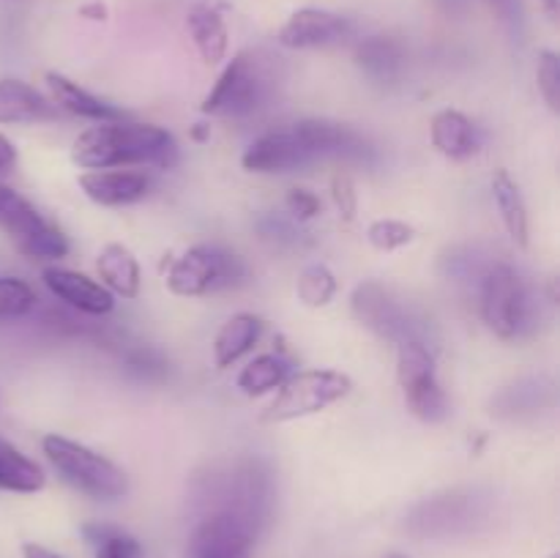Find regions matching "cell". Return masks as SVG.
I'll use <instances>...</instances> for the list:
<instances>
[{
  "instance_id": "obj_1",
  "label": "cell",
  "mask_w": 560,
  "mask_h": 558,
  "mask_svg": "<svg viewBox=\"0 0 560 558\" xmlns=\"http://www.w3.org/2000/svg\"><path fill=\"white\" fill-rule=\"evenodd\" d=\"M71 162L82 170H113L124 164L173 167L178 146L167 129L137 120H107L82 131L71 146Z\"/></svg>"
},
{
  "instance_id": "obj_2",
  "label": "cell",
  "mask_w": 560,
  "mask_h": 558,
  "mask_svg": "<svg viewBox=\"0 0 560 558\" xmlns=\"http://www.w3.org/2000/svg\"><path fill=\"white\" fill-rule=\"evenodd\" d=\"M273 88H277L273 60L255 53V49H246V53H238L228 66H224L219 80L213 82L208 96L202 98L200 113L246 118V115L266 107Z\"/></svg>"
},
{
  "instance_id": "obj_3",
  "label": "cell",
  "mask_w": 560,
  "mask_h": 558,
  "mask_svg": "<svg viewBox=\"0 0 560 558\" xmlns=\"http://www.w3.org/2000/svg\"><path fill=\"white\" fill-rule=\"evenodd\" d=\"M481 317L501 339H520L536 326V299L512 263H490L481 271Z\"/></svg>"
},
{
  "instance_id": "obj_4",
  "label": "cell",
  "mask_w": 560,
  "mask_h": 558,
  "mask_svg": "<svg viewBox=\"0 0 560 558\" xmlns=\"http://www.w3.org/2000/svg\"><path fill=\"white\" fill-rule=\"evenodd\" d=\"M206 512H230L260 534L271 520L273 481L257 460H244L233 468L213 474L206 492Z\"/></svg>"
},
{
  "instance_id": "obj_5",
  "label": "cell",
  "mask_w": 560,
  "mask_h": 558,
  "mask_svg": "<svg viewBox=\"0 0 560 558\" xmlns=\"http://www.w3.org/2000/svg\"><path fill=\"white\" fill-rule=\"evenodd\" d=\"M42 452L49 465L58 470L60 479L85 496L98 498V501H115L129 492V479L113 460L71 441V438L44 435Z\"/></svg>"
},
{
  "instance_id": "obj_6",
  "label": "cell",
  "mask_w": 560,
  "mask_h": 558,
  "mask_svg": "<svg viewBox=\"0 0 560 558\" xmlns=\"http://www.w3.org/2000/svg\"><path fill=\"white\" fill-rule=\"evenodd\" d=\"M246 277V266L235 252L217 244H197L186 249L167 271L170 293L197 299L233 288Z\"/></svg>"
},
{
  "instance_id": "obj_7",
  "label": "cell",
  "mask_w": 560,
  "mask_h": 558,
  "mask_svg": "<svg viewBox=\"0 0 560 558\" xmlns=\"http://www.w3.org/2000/svg\"><path fill=\"white\" fill-rule=\"evenodd\" d=\"M487 520V503L470 490H452L416 503L405 518V531L416 539H457L474 534Z\"/></svg>"
},
{
  "instance_id": "obj_8",
  "label": "cell",
  "mask_w": 560,
  "mask_h": 558,
  "mask_svg": "<svg viewBox=\"0 0 560 558\" xmlns=\"http://www.w3.org/2000/svg\"><path fill=\"white\" fill-rule=\"evenodd\" d=\"M350 392H353V381L345 372L301 370L295 375H288V381L279 386L277 397L262 414V421L282 425V421L315 416L326 410L328 405L348 397Z\"/></svg>"
},
{
  "instance_id": "obj_9",
  "label": "cell",
  "mask_w": 560,
  "mask_h": 558,
  "mask_svg": "<svg viewBox=\"0 0 560 558\" xmlns=\"http://www.w3.org/2000/svg\"><path fill=\"white\" fill-rule=\"evenodd\" d=\"M353 315L361 326H366L370 332H375L377 337L388 339V342H408V339H419L427 342V326L424 317H419V312L408 304L405 299H399L394 290H388L381 282H361L353 290ZM430 345V342H427Z\"/></svg>"
},
{
  "instance_id": "obj_10",
  "label": "cell",
  "mask_w": 560,
  "mask_h": 558,
  "mask_svg": "<svg viewBox=\"0 0 560 558\" xmlns=\"http://www.w3.org/2000/svg\"><path fill=\"white\" fill-rule=\"evenodd\" d=\"M397 348V377L410 414L416 419L427 421V425L446 421L452 408H448V397L443 392L441 381H438L435 356H432L430 345L419 342V339H408Z\"/></svg>"
},
{
  "instance_id": "obj_11",
  "label": "cell",
  "mask_w": 560,
  "mask_h": 558,
  "mask_svg": "<svg viewBox=\"0 0 560 558\" xmlns=\"http://www.w3.org/2000/svg\"><path fill=\"white\" fill-rule=\"evenodd\" d=\"M257 531L230 512H206L186 542V558H252Z\"/></svg>"
},
{
  "instance_id": "obj_12",
  "label": "cell",
  "mask_w": 560,
  "mask_h": 558,
  "mask_svg": "<svg viewBox=\"0 0 560 558\" xmlns=\"http://www.w3.org/2000/svg\"><path fill=\"white\" fill-rule=\"evenodd\" d=\"M353 33V22L342 14L323 9H301L290 14L279 31V44L288 49H315L331 47L345 42Z\"/></svg>"
},
{
  "instance_id": "obj_13",
  "label": "cell",
  "mask_w": 560,
  "mask_h": 558,
  "mask_svg": "<svg viewBox=\"0 0 560 558\" xmlns=\"http://www.w3.org/2000/svg\"><path fill=\"white\" fill-rule=\"evenodd\" d=\"M310 162H315V159L306 151L304 142L295 137L293 129L266 131V135L257 137V140L246 148L244 156H241L244 170L260 175L290 173V170H299Z\"/></svg>"
},
{
  "instance_id": "obj_14",
  "label": "cell",
  "mask_w": 560,
  "mask_h": 558,
  "mask_svg": "<svg viewBox=\"0 0 560 558\" xmlns=\"http://www.w3.org/2000/svg\"><path fill=\"white\" fill-rule=\"evenodd\" d=\"M44 284L52 290V295H58L63 304H69L71 310L85 312V315L102 317L109 315L115 310V295L104 288L102 282L91 279L88 274L71 271V268L49 266L42 274Z\"/></svg>"
},
{
  "instance_id": "obj_15",
  "label": "cell",
  "mask_w": 560,
  "mask_h": 558,
  "mask_svg": "<svg viewBox=\"0 0 560 558\" xmlns=\"http://www.w3.org/2000/svg\"><path fill=\"white\" fill-rule=\"evenodd\" d=\"M293 131L304 142L306 151L312 153V159H366V153H370V146H366L364 137L350 129V126L337 124V120L306 118L301 124H295Z\"/></svg>"
},
{
  "instance_id": "obj_16",
  "label": "cell",
  "mask_w": 560,
  "mask_h": 558,
  "mask_svg": "<svg viewBox=\"0 0 560 558\" xmlns=\"http://www.w3.org/2000/svg\"><path fill=\"white\" fill-rule=\"evenodd\" d=\"M80 189L96 206L118 208L142 200L151 189V181L137 170H88L80 175Z\"/></svg>"
},
{
  "instance_id": "obj_17",
  "label": "cell",
  "mask_w": 560,
  "mask_h": 558,
  "mask_svg": "<svg viewBox=\"0 0 560 558\" xmlns=\"http://www.w3.org/2000/svg\"><path fill=\"white\" fill-rule=\"evenodd\" d=\"M44 82L49 88V98L58 109H66L71 115H80V118L96 120V124H107V120H124L126 113L115 104L104 102V98L93 96L91 91L80 88L77 82H71L69 77L58 74V71H47Z\"/></svg>"
},
{
  "instance_id": "obj_18",
  "label": "cell",
  "mask_w": 560,
  "mask_h": 558,
  "mask_svg": "<svg viewBox=\"0 0 560 558\" xmlns=\"http://www.w3.org/2000/svg\"><path fill=\"white\" fill-rule=\"evenodd\" d=\"M355 63H359V69L372 82L392 85V82H397L402 77L405 63H408V53H405V44L399 38L377 33V36H366L355 47Z\"/></svg>"
},
{
  "instance_id": "obj_19",
  "label": "cell",
  "mask_w": 560,
  "mask_h": 558,
  "mask_svg": "<svg viewBox=\"0 0 560 558\" xmlns=\"http://www.w3.org/2000/svg\"><path fill=\"white\" fill-rule=\"evenodd\" d=\"M55 115L58 107L42 91L14 77L0 80V124H36Z\"/></svg>"
},
{
  "instance_id": "obj_20",
  "label": "cell",
  "mask_w": 560,
  "mask_h": 558,
  "mask_svg": "<svg viewBox=\"0 0 560 558\" xmlns=\"http://www.w3.org/2000/svg\"><path fill=\"white\" fill-rule=\"evenodd\" d=\"M430 140L438 153L446 159L463 162L479 151V131H476L474 120L468 115L457 113V109H441L435 113L430 124Z\"/></svg>"
},
{
  "instance_id": "obj_21",
  "label": "cell",
  "mask_w": 560,
  "mask_h": 558,
  "mask_svg": "<svg viewBox=\"0 0 560 558\" xmlns=\"http://www.w3.org/2000/svg\"><path fill=\"white\" fill-rule=\"evenodd\" d=\"M186 27H189L191 38H195L197 53H200V58L206 60L208 66H219L228 58V25H224V16L217 5L197 3L195 9L186 14Z\"/></svg>"
},
{
  "instance_id": "obj_22",
  "label": "cell",
  "mask_w": 560,
  "mask_h": 558,
  "mask_svg": "<svg viewBox=\"0 0 560 558\" xmlns=\"http://www.w3.org/2000/svg\"><path fill=\"white\" fill-rule=\"evenodd\" d=\"M96 271L102 277V284L113 295H124V299H137L140 295V263H137L135 252L124 244H107L98 252Z\"/></svg>"
},
{
  "instance_id": "obj_23",
  "label": "cell",
  "mask_w": 560,
  "mask_h": 558,
  "mask_svg": "<svg viewBox=\"0 0 560 558\" xmlns=\"http://www.w3.org/2000/svg\"><path fill=\"white\" fill-rule=\"evenodd\" d=\"M262 328L266 323L260 321L252 312H241V315H233L222 328H219L217 339H213V364L219 370L235 364L241 356L249 353L257 345V339L262 337Z\"/></svg>"
},
{
  "instance_id": "obj_24",
  "label": "cell",
  "mask_w": 560,
  "mask_h": 558,
  "mask_svg": "<svg viewBox=\"0 0 560 558\" xmlns=\"http://www.w3.org/2000/svg\"><path fill=\"white\" fill-rule=\"evenodd\" d=\"M47 224V219H44L25 197L16 195L11 186L0 184V230L14 241L16 249H25Z\"/></svg>"
},
{
  "instance_id": "obj_25",
  "label": "cell",
  "mask_w": 560,
  "mask_h": 558,
  "mask_svg": "<svg viewBox=\"0 0 560 558\" xmlns=\"http://www.w3.org/2000/svg\"><path fill=\"white\" fill-rule=\"evenodd\" d=\"M492 197H495V206L501 211L503 224H506L509 235L514 239L517 246H528V235H530V224H528V208H525L523 191L520 186L514 184L512 175L506 170H495L492 175Z\"/></svg>"
},
{
  "instance_id": "obj_26",
  "label": "cell",
  "mask_w": 560,
  "mask_h": 558,
  "mask_svg": "<svg viewBox=\"0 0 560 558\" xmlns=\"http://www.w3.org/2000/svg\"><path fill=\"white\" fill-rule=\"evenodd\" d=\"M47 485L42 465L22 454L14 443L0 438V490L5 492H38Z\"/></svg>"
},
{
  "instance_id": "obj_27",
  "label": "cell",
  "mask_w": 560,
  "mask_h": 558,
  "mask_svg": "<svg viewBox=\"0 0 560 558\" xmlns=\"http://www.w3.org/2000/svg\"><path fill=\"white\" fill-rule=\"evenodd\" d=\"M290 375V361L279 353H262L238 372V388L246 397H262L282 386Z\"/></svg>"
},
{
  "instance_id": "obj_28",
  "label": "cell",
  "mask_w": 560,
  "mask_h": 558,
  "mask_svg": "<svg viewBox=\"0 0 560 558\" xmlns=\"http://www.w3.org/2000/svg\"><path fill=\"white\" fill-rule=\"evenodd\" d=\"M337 277L323 263H312L295 279V295H299L301 304L312 306V310H320V306L331 304L334 295H337Z\"/></svg>"
},
{
  "instance_id": "obj_29",
  "label": "cell",
  "mask_w": 560,
  "mask_h": 558,
  "mask_svg": "<svg viewBox=\"0 0 560 558\" xmlns=\"http://www.w3.org/2000/svg\"><path fill=\"white\" fill-rule=\"evenodd\" d=\"M36 290L16 277H0V326L27 317L36 310Z\"/></svg>"
},
{
  "instance_id": "obj_30",
  "label": "cell",
  "mask_w": 560,
  "mask_h": 558,
  "mask_svg": "<svg viewBox=\"0 0 560 558\" xmlns=\"http://www.w3.org/2000/svg\"><path fill=\"white\" fill-rule=\"evenodd\" d=\"M88 539L96 545L93 558H142V545L131 534L109 525H88Z\"/></svg>"
},
{
  "instance_id": "obj_31",
  "label": "cell",
  "mask_w": 560,
  "mask_h": 558,
  "mask_svg": "<svg viewBox=\"0 0 560 558\" xmlns=\"http://www.w3.org/2000/svg\"><path fill=\"white\" fill-rule=\"evenodd\" d=\"M416 239V230L399 219H377L366 228V241L381 252H394L408 246Z\"/></svg>"
},
{
  "instance_id": "obj_32",
  "label": "cell",
  "mask_w": 560,
  "mask_h": 558,
  "mask_svg": "<svg viewBox=\"0 0 560 558\" xmlns=\"http://www.w3.org/2000/svg\"><path fill=\"white\" fill-rule=\"evenodd\" d=\"M536 85H539L541 98L552 113H560V58L552 49L539 53V63H536Z\"/></svg>"
},
{
  "instance_id": "obj_33",
  "label": "cell",
  "mask_w": 560,
  "mask_h": 558,
  "mask_svg": "<svg viewBox=\"0 0 560 558\" xmlns=\"http://www.w3.org/2000/svg\"><path fill=\"white\" fill-rule=\"evenodd\" d=\"M331 197L339 217L348 219V222L355 219V211H359V195H355V186L348 175H337V178L331 181Z\"/></svg>"
},
{
  "instance_id": "obj_34",
  "label": "cell",
  "mask_w": 560,
  "mask_h": 558,
  "mask_svg": "<svg viewBox=\"0 0 560 558\" xmlns=\"http://www.w3.org/2000/svg\"><path fill=\"white\" fill-rule=\"evenodd\" d=\"M487 3L514 36L525 31V0H487Z\"/></svg>"
},
{
  "instance_id": "obj_35",
  "label": "cell",
  "mask_w": 560,
  "mask_h": 558,
  "mask_svg": "<svg viewBox=\"0 0 560 558\" xmlns=\"http://www.w3.org/2000/svg\"><path fill=\"white\" fill-rule=\"evenodd\" d=\"M320 197L315 195V191L310 189H290L288 191V211L293 213V219H299V222H306V219L317 217L320 213Z\"/></svg>"
},
{
  "instance_id": "obj_36",
  "label": "cell",
  "mask_w": 560,
  "mask_h": 558,
  "mask_svg": "<svg viewBox=\"0 0 560 558\" xmlns=\"http://www.w3.org/2000/svg\"><path fill=\"white\" fill-rule=\"evenodd\" d=\"M16 167V148L5 135H0V175H9Z\"/></svg>"
},
{
  "instance_id": "obj_37",
  "label": "cell",
  "mask_w": 560,
  "mask_h": 558,
  "mask_svg": "<svg viewBox=\"0 0 560 558\" xmlns=\"http://www.w3.org/2000/svg\"><path fill=\"white\" fill-rule=\"evenodd\" d=\"M22 558H63V556L52 553L49 547L36 545V542H25V545H22Z\"/></svg>"
},
{
  "instance_id": "obj_38",
  "label": "cell",
  "mask_w": 560,
  "mask_h": 558,
  "mask_svg": "<svg viewBox=\"0 0 560 558\" xmlns=\"http://www.w3.org/2000/svg\"><path fill=\"white\" fill-rule=\"evenodd\" d=\"M80 16H88V20L102 22V20H107V9H104V3H88V5H82V9H80Z\"/></svg>"
},
{
  "instance_id": "obj_39",
  "label": "cell",
  "mask_w": 560,
  "mask_h": 558,
  "mask_svg": "<svg viewBox=\"0 0 560 558\" xmlns=\"http://www.w3.org/2000/svg\"><path fill=\"white\" fill-rule=\"evenodd\" d=\"M541 5H545L547 16H550L552 22H558V0H541Z\"/></svg>"
},
{
  "instance_id": "obj_40",
  "label": "cell",
  "mask_w": 560,
  "mask_h": 558,
  "mask_svg": "<svg viewBox=\"0 0 560 558\" xmlns=\"http://www.w3.org/2000/svg\"><path fill=\"white\" fill-rule=\"evenodd\" d=\"M206 135H208V131H206V129H202V126H200V124H197V129H195V131H191V137H195V140H206Z\"/></svg>"
},
{
  "instance_id": "obj_41",
  "label": "cell",
  "mask_w": 560,
  "mask_h": 558,
  "mask_svg": "<svg viewBox=\"0 0 560 558\" xmlns=\"http://www.w3.org/2000/svg\"><path fill=\"white\" fill-rule=\"evenodd\" d=\"M388 558H405V556H388Z\"/></svg>"
}]
</instances>
